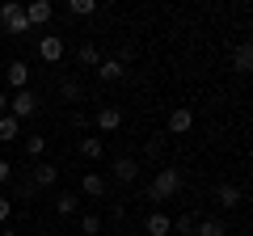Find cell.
<instances>
[{
    "mask_svg": "<svg viewBox=\"0 0 253 236\" xmlns=\"http://www.w3.org/2000/svg\"><path fill=\"white\" fill-rule=\"evenodd\" d=\"M232 68H236V72H249V68H253V46L249 42H241V46H232Z\"/></svg>",
    "mask_w": 253,
    "mask_h": 236,
    "instance_id": "obj_14",
    "label": "cell"
},
{
    "mask_svg": "<svg viewBox=\"0 0 253 236\" xmlns=\"http://www.w3.org/2000/svg\"><path fill=\"white\" fill-rule=\"evenodd\" d=\"M9 182H13V164L0 156V186H9Z\"/></svg>",
    "mask_w": 253,
    "mask_h": 236,
    "instance_id": "obj_28",
    "label": "cell"
},
{
    "mask_svg": "<svg viewBox=\"0 0 253 236\" xmlns=\"http://www.w3.org/2000/svg\"><path fill=\"white\" fill-rule=\"evenodd\" d=\"M81 156H89V160L97 164L101 156H106V144H101L97 135H84V139H81Z\"/></svg>",
    "mask_w": 253,
    "mask_h": 236,
    "instance_id": "obj_16",
    "label": "cell"
},
{
    "mask_svg": "<svg viewBox=\"0 0 253 236\" xmlns=\"http://www.w3.org/2000/svg\"><path fill=\"white\" fill-rule=\"evenodd\" d=\"M59 97H63V101H81V97H84L81 80H72V76H63V80H59Z\"/></svg>",
    "mask_w": 253,
    "mask_h": 236,
    "instance_id": "obj_20",
    "label": "cell"
},
{
    "mask_svg": "<svg viewBox=\"0 0 253 236\" xmlns=\"http://www.w3.org/2000/svg\"><path fill=\"white\" fill-rule=\"evenodd\" d=\"M4 110H9V93H0V114H4Z\"/></svg>",
    "mask_w": 253,
    "mask_h": 236,
    "instance_id": "obj_31",
    "label": "cell"
},
{
    "mask_svg": "<svg viewBox=\"0 0 253 236\" xmlns=\"http://www.w3.org/2000/svg\"><path fill=\"white\" fill-rule=\"evenodd\" d=\"M215 198H219V207H241V186L224 182V186L215 190Z\"/></svg>",
    "mask_w": 253,
    "mask_h": 236,
    "instance_id": "obj_18",
    "label": "cell"
},
{
    "mask_svg": "<svg viewBox=\"0 0 253 236\" xmlns=\"http://www.w3.org/2000/svg\"><path fill=\"white\" fill-rule=\"evenodd\" d=\"M106 190H110V182L101 173H84L81 177V194H89V198H106Z\"/></svg>",
    "mask_w": 253,
    "mask_h": 236,
    "instance_id": "obj_10",
    "label": "cell"
},
{
    "mask_svg": "<svg viewBox=\"0 0 253 236\" xmlns=\"http://www.w3.org/2000/svg\"><path fill=\"white\" fill-rule=\"evenodd\" d=\"M190 127H194V110L181 106V110H173V114H169V135H186Z\"/></svg>",
    "mask_w": 253,
    "mask_h": 236,
    "instance_id": "obj_12",
    "label": "cell"
},
{
    "mask_svg": "<svg viewBox=\"0 0 253 236\" xmlns=\"http://www.w3.org/2000/svg\"><path fill=\"white\" fill-rule=\"evenodd\" d=\"M76 59H81V68H97L101 64V51L93 42H81V51H76Z\"/></svg>",
    "mask_w": 253,
    "mask_h": 236,
    "instance_id": "obj_21",
    "label": "cell"
},
{
    "mask_svg": "<svg viewBox=\"0 0 253 236\" xmlns=\"http://www.w3.org/2000/svg\"><path fill=\"white\" fill-rule=\"evenodd\" d=\"M30 182H34L38 190H42V186H55V182H59V164L38 160V164H34V177H30Z\"/></svg>",
    "mask_w": 253,
    "mask_h": 236,
    "instance_id": "obj_9",
    "label": "cell"
},
{
    "mask_svg": "<svg viewBox=\"0 0 253 236\" xmlns=\"http://www.w3.org/2000/svg\"><path fill=\"white\" fill-rule=\"evenodd\" d=\"M144 232H148V236H169V232H173V219L165 215V211H152V215L144 219Z\"/></svg>",
    "mask_w": 253,
    "mask_h": 236,
    "instance_id": "obj_11",
    "label": "cell"
},
{
    "mask_svg": "<svg viewBox=\"0 0 253 236\" xmlns=\"http://www.w3.org/2000/svg\"><path fill=\"white\" fill-rule=\"evenodd\" d=\"M81 232L84 236H97L101 232V215H81Z\"/></svg>",
    "mask_w": 253,
    "mask_h": 236,
    "instance_id": "obj_24",
    "label": "cell"
},
{
    "mask_svg": "<svg viewBox=\"0 0 253 236\" xmlns=\"http://www.w3.org/2000/svg\"><path fill=\"white\" fill-rule=\"evenodd\" d=\"M34 190H38V186L30 182V177H17V198H21V202H30V198H34Z\"/></svg>",
    "mask_w": 253,
    "mask_h": 236,
    "instance_id": "obj_25",
    "label": "cell"
},
{
    "mask_svg": "<svg viewBox=\"0 0 253 236\" xmlns=\"http://www.w3.org/2000/svg\"><path fill=\"white\" fill-rule=\"evenodd\" d=\"M55 211H59V215H76V211H81V194H76V190H63L59 198H55Z\"/></svg>",
    "mask_w": 253,
    "mask_h": 236,
    "instance_id": "obj_15",
    "label": "cell"
},
{
    "mask_svg": "<svg viewBox=\"0 0 253 236\" xmlns=\"http://www.w3.org/2000/svg\"><path fill=\"white\" fill-rule=\"evenodd\" d=\"M4 80H9L13 93H17V89H30V68H26V59H13V64L4 68Z\"/></svg>",
    "mask_w": 253,
    "mask_h": 236,
    "instance_id": "obj_6",
    "label": "cell"
},
{
    "mask_svg": "<svg viewBox=\"0 0 253 236\" xmlns=\"http://www.w3.org/2000/svg\"><path fill=\"white\" fill-rule=\"evenodd\" d=\"M17 135H21V122L13 114H0V144H13Z\"/></svg>",
    "mask_w": 253,
    "mask_h": 236,
    "instance_id": "obj_17",
    "label": "cell"
},
{
    "mask_svg": "<svg viewBox=\"0 0 253 236\" xmlns=\"http://www.w3.org/2000/svg\"><path fill=\"white\" fill-rule=\"evenodd\" d=\"M194 236H228V228H224V219H199V228H194Z\"/></svg>",
    "mask_w": 253,
    "mask_h": 236,
    "instance_id": "obj_19",
    "label": "cell"
},
{
    "mask_svg": "<svg viewBox=\"0 0 253 236\" xmlns=\"http://www.w3.org/2000/svg\"><path fill=\"white\" fill-rule=\"evenodd\" d=\"M0 30L4 34H13V38H21V34H30V21H26V4H0Z\"/></svg>",
    "mask_w": 253,
    "mask_h": 236,
    "instance_id": "obj_2",
    "label": "cell"
},
{
    "mask_svg": "<svg viewBox=\"0 0 253 236\" xmlns=\"http://www.w3.org/2000/svg\"><path fill=\"white\" fill-rule=\"evenodd\" d=\"M173 232H177V236H190V232H194V219H190V215H177V219H173Z\"/></svg>",
    "mask_w": 253,
    "mask_h": 236,
    "instance_id": "obj_26",
    "label": "cell"
},
{
    "mask_svg": "<svg viewBox=\"0 0 253 236\" xmlns=\"http://www.w3.org/2000/svg\"><path fill=\"white\" fill-rule=\"evenodd\" d=\"M93 122H97V131H106V135H110V131L123 127V110H118V106H101L97 114H93Z\"/></svg>",
    "mask_w": 253,
    "mask_h": 236,
    "instance_id": "obj_7",
    "label": "cell"
},
{
    "mask_svg": "<svg viewBox=\"0 0 253 236\" xmlns=\"http://www.w3.org/2000/svg\"><path fill=\"white\" fill-rule=\"evenodd\" d=\"M51 17H55V9L46 4V0H30V4H26V21H30V30H34V26H46Z\"/></svg>",
    "mask_w": 253,
    "mask_h": 236,
    "instance_id": "obj_8",
    "label": "cell"
},
{
    "mask_svg": "<svg viewBox=\"0 0 253 236\" xmlns=\"http://www.w3.org/2000/svg\"><path fill=\"white\" fill-rule=\"evenodd\" d=\"M9 215H13V198H4V194H0V228L9 224Z\"/></svg>",
    "mask_w": 253,
    "mask_h": 236,
    "instance_id": "obj_27",
    "label": "cell"
},
{
    "mask_svg": "<svg viewBox=\"0 0 253 236\" xmlns=\"http://www.w3.org/2000/svg\"><path fill=\"white\" fill-rule=\"evenodd\" d=\"M123 219H126V207H123V202H114V207H110V224H123Z\"/></svg>",
    "mask_w": 253,
    "mask_h": 236,
    "instance_id": "obj_29",
    "label": "cell"
},
{
    "mask_svg": "<svg viewBox=\"0 0 253 236\" xmlns=\"http://www.w3.org/2000/svg\"><path fill=\"white\" fill-rule=\"evenodd\" d=\"M9 114L17 118V122L34 118V114H38V93H34V89H17V93L9 97Z\"/></svg>",
    "mask_w": 253,
    "mask_h": 236,
    "instance_id": "obj_3",
    "label": "cell"
},
{
    "mask_svg": "<svg viewBox=\"0 0 253 236\" xmlns=\"http://www.w3.org/2000/svg\"><path fill=\"white\" fill-rule=\"evenodd\" d=\"M46 152V139L42 135H26V156H42Z\"/></svg>",
    "mask_w": 253,
    "mask_h": 236,
    "instance_id": "obj_23",
    "label": "cell"
},
{
    "mask_svg": "<svg viewBox=\"0 0 253 236\" xmlns=\"http://www.w3.org/2000/svg\"><path fill=\"white\" fill-rule=\"evenodd\" d=\"M34 236H51V232H34Z\"/></svg>",
    "mask_w": 253,
    "mask_h": 236,
    "instance_id": "obj_32",
    "label": "cell"
},
{
    "mask_svg": "<svg viewBox=\"0 0 253 236\" xmlns=\"http://www.w3.org/2000/svg\"><path fill=\"white\" fill-rule=\"evenodd\" d=\"M241 236H249V232H241Z\"/></svg>",
    "mask_w": 253,
    "mask_h": 236,
    "instance_id": "obj_34",
    "label": "cell"
},
{
    "mask_svg": "<svg viewBox=\"0 0 253 236\" xmlns=\"http://www.w3.org/2000/svg\"><path fill=\"white\" fill-rule=\"evenodd\" d=\"M190 236H194V232H190Z\"/></svg>",
    "mask_w": 253,
    "mask_h": 236,
    "instance_id": "obj_35",
    "label": "cell"
},
{
    "mask_svg": "<svg viewBox=\"0 0 253 236\" xmlns=\"http://www.w3.org/2000/svg\"><path fill=\"white\" fill-rule=\"evenodd\" d=\"M38 59H42V64H59V59H63V38L59 34H42V42H38Z\"/></svg>",
    "mask_w": 253,
    "mask_h": 236,
    "instance_id": "obj_5",
    "label": "cell"
},
{
    "mask_svg": "<svg viewBox=\"0 0 253 236\" xmlns=\"http://www.w3.org/2000/svg\"><path fill=\"white\" fill-rule=\"evenodd\" d=\"M123 76H126V68L118 64V59H101V64H97V80H106V84H118Z\"/></svg>",
    "mask_w": 253,
    "mask_h": 236,
    "instance_id": "obj_13",
    "label": "cell"
},
{
    "mask_svg": "<svg viewBox=\"0 0 253 236\" xmlns=\"http://www.w3.org/2000/svg\"><path fill=\"white\" fill-rule=\"evenodd\" d=\"M68 13H72V17H93V13H97V0H72Z\"/></svg>",
    "mask_w": 253,
    "mask_h": 236,
    "instance_id": "obj_22",
    "label": "cell"
},
{
    "mask_svg": "<svg viewBox=\"0 0 253 236\" xmlns=\"http://www.w3.org/2000/svg\"><path fill=\"white\" fill-rule=\"evenodd\" d=\"M177 190H181V169H156V177H152V186H148V194H152L156 202H165V198H173Z\"/></svg>",
    "mask_w": 253,
    "mask_h": 236,
    "instance_id": "obj_1",
    "label": "cell"
},
{
    "mask_svg": "<svg viewBox=\"0 0 253 236\" xmlns=\"http://www.w3.org/2000/svg\"><path fill=\"white\" fill-rule=\"evenodd\" d=\"M118 236H131V232H118Z\"/></svg>",
    "mask_w": 253,
    "mask_h": 236,
    "instance_id": "obj_33",
    "label": "cell"
},
{
    "mask_svg": "<svg viewBox=\"0 0 253 236\" xmlns=\"http://www.w3.org/2000/svg\"><path fill=\"white\" fill-rule=\"evenodd\" d=\"M110 177H114L118 186H131V182H135V177H139V164L131 160V156H118V160L110 164Z\"/></svg>",
    "mask_w": 253,
    "mask_h": 236,
    "instance_id": "obj_4",
    "label": "cell"
},
{
    "mask_svg": "<svg viewBox=\"0 0 253 236\" xmlns=\"http://www.w3.org/2000/svg\"><path fill=\"white\" fill-rule=\"evenodd\" d=\"M0 236H21V232H17V228H9V224H4V228H0Z\"/></svg>",
    "mask_w": 253,
    "mask_h": 236,
    "instance_id": "obj_30",
    "label": "cell"
}]
</instances>
